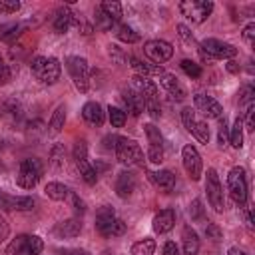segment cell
Wrapping results in <instances>:
<instances>
[{"label":"cell","instance_id":"obj_1","mask_svg":"<svg viewBox=\"0 0 255 255\" xmlns=\"http://www.w3.org/2000/svg\"><path fill=\"white\" fill-rule=\"evenodd\" d=\"M133 90L143 98L145 110L149 112V116L155 120L161 114V106H159V94H157V86L149 80V78H141L135 76L133 78Z\"/></svg>","mask_w":255,"mask_h":255},{"label":"cell","instance_id":"obj_2","mask_svg":"<svg viewBox=\"0 0 255 255\" xmlns=\"http://www.w3.org/2000/svg\"><path fill=\"white\" fill-rule=\"evenodd\" d=\"M199 56L203 62H213V60H229V58H235L237 56V48L227 44V42H221V40H215V38H207L199 44Z\"/></svg>","mask_w":255,"mask_h":255},{"label":"cell","instance_id":"obj_3","mask_svg":"<svg viewBox=\"0 0 255 255\" xmlns=\"http://www.w3.org/2000/svg\"><path fill=\"white\" fill-rule=\"evenodd\" d=\"M30 68H32V74H34L40 82H44V84H54V82H58L60 72H62L60 62H58L56 58H46V56H36V58L32 60Z\"/></svg>","mask_w":255,"mask_h":255},{"label":"cell","instance_id":"obj_4","mask_svg":"<svg viewBox=\"0 0 255 255\" xmlns=\"http://www.w3.org/2000/svg\"><path fill=\"white\" fill-rule=\"evenodd\" d=\"M42 163L40 159L36 157H26L20 161V169H18V175H16V183L22 187V189H32L36 187V183L40 181L42 177Z\"/></svg>","mask_w":255,"mask_h":255},{"label":"cell","instance_id":"obj_5","mask_svg":"<svg viewBox=\"0 0 255 255\" xmlns=\"http://www.w3.org/2000/svg\"><path fill=\"white\" fill-rule=\"evenodd\" d=\"M114 151H116L118 161L124 165H137L143 161V151H141L139 143L129 137H118Z\"/></svg>","mask_w":255,"mask_h":255},{"label":"cell","instance_id":"obj_6","mask_svg":"<svg viewBox=\"0 0 255 255\" xmlns=\"http://www.w3.org/2000/svg\"><path fill=\"white\" fill-rule=\"evenodd\" d=\"M227 189L231 199L239 205L245 207L247 203V177H245V169L243 167H231L229 175H227Z\"/></svg>","mask_w":255,"mask_h":255},{"label":"cell","instance_id":"obj_7","mask_svg":"<svg viewBox=\"0 0 255 255\" xmlns=\"http://www.w3.org/2000/svg\"><path fill=\"white\" fill-rule=\"evenodd\" d=\"M44 243L38 235H18L6 247V255H40Z\"/></svg>","mask_w":255,"mask_h":255},{"label":"cell","instance_id":"obj_8","mask_svg":"<svg viewBox=\"0 0 255 255\" xmlns=\"http://www.w3.org/2000/svg\"><path fill=\"white\" fill-rule=\"evenodd\" d=\"M66 68L70 72V78L74 82V86L80 90V92H88L90 88V68H88V62L80 56H70L66 58Z\"/></svg>","mask_w":255,"mask_h":255},{"label":"cell","instance_id":"obj_9","mask_svg":"<svg viewBox=\"0 0 255 255\" xmlns=\"http://www.w3.org/2000/svg\"><path fill=\"white\" fill-rule=\"evenodd\" d=\"M179 10L193 24H201L209 18V14L213 10V2L211 0H183V2H179Z\"/></svg>","mask_w":255,"mask_h":255},{"label":"cell","instance_id":"obj_10","mask_svg":"<svg viewBox=\"0 0 255 255\" xmlns=\"http://www.w3.org/2000/svg\"><path fill=\"white\" fill-rule=\"evenodd\" d=\"M181 122H183L185 129H187L197 141H201V143H207V141H209V128H207V124L201 122V120H197V118H195V112H193L191 108H183V110H181Z\"/></svg>","mask_w":255,"mask_h":255},{"label":"cell","instance_id":"obj_11","mask_svg":"<svg viewBox=\"0 0 255 255\" xmlns=\"http://www.w3.org/2000/svg\"><path fill=\"white\" fill-rule=\"evenodd\" d=\"M205 191H207V199L211 203V207L221 213L225 203H223V187L219 183V177H217V171L215 169H207V177H205Z\"/></svg>","mask_w":255,"mask_h":255},{"label":"cell","instance_id":"obj_12","mask_svg":"<svg viewBox=\"0 0 255 255\" xmlns=\"http://www.w3.org/2000/svg\"><path fill=\"white\" fill-rule=\"evenodd\" d=\"M143 128H145V135H147V143H149L147 159L151 163H161L163 161V137L159 133V128H155L153 124H147Z\"/></svg>","mask_w":255,"mask_h":255},{"label":"cell","instance_id":"obj_13","mask_svg":"<svg viewBox=\"0 0 255 255\" xmlns=\"http://www.w3.org/2000/svg\"><path fill=\"white\" fill-rule=\"evenodd\" d=\"M143 52H145V56H147L151 62H155L157 66L163 64V62H167V60L173 56V48H171V44L165 42V40H149V42H145Z\"/></svg>","mask_w":255,"mask_h":255},{"label":"cell","instance_id":"obj_14","mask_svg":"<svg viewBox=\"0 0 255 255\" xmlns=\"http://www.w3.org/2000/svg\"><path fill=\"white\" fill-rule=\"evenodd\" d=\"M181 161H183V167H185L187 175H189L193 181H197V179L201 177V167H203V163H201L199 151H197L191 143L183 145V149H181Z\"/></svg>","mask_w":255,"mask_h":255},{"label":"cell","instance_id":"obj_15","mask_svg":"<svg viewBox=\"0 0 255 255\" xmlns=\"http://www.w3.org/2000/svg\"><path fill=\"white\" fill-rule=\"evenodd\" d=\"M34 207L32 197H22V195H8L0 191V209L2 211H30Z\"/></svg>","mask_w":255,"mask_h":255},{"label":"cell","instance_id":"obj_16","mask_svg":"<svg viewBox=\"0 0 255 255\" xmlns=\"http://www.w3.org/2000/svg\"><path fill=\"white\" fill-rule=\"evenodd\" d=\"M116 219H118V217H116V211H114L110 205L100 207L98 213H96V229H98V233L104 235V237H110L112 225H114Z\"/></svg>","mask_w":255,"mask_h":255},{"label":"cell","instance_id":"obj_17","mask_svg":"<svg viewBox=\"0 0 255 255\" xmlns=\"http://www.w3.org/2000/svg\"><path fill=\"white\" fill-rule=\"evenodd\" d=\"M193 102H195V108H199L207 118H217V120H219L221 114H223L221 104H219L217 100L205 96V94H195V96H193Z\"/></svg>","mask_w":255,"mask_h":255},{"label":"cell","instance_id":"obj_18","mask_svg":"<svg viewBox=\"0 0 255 255\" xmlns=\"http://www.w3.org/2000/svg\"><path fill=\"white\" fill-rule=\"evenodd\" d=\"M151 225H153V231L159 233V235L171 231L173 225H175V211L173 209H161L159 213H155Z\"/></svg>","mask_w":255,"mask_h":255},{"label":"cell","instance_id":"obj_19","mask_svg":"<svg viewBox=\"0 0 255 255\" xmlns=\"http://www.w3.org/2000/svg\"><path fill=\"white\" fill-rule=\"evenodd\" d=\"M122 100H124V104H126V110L133 116V118H137V116H141V112L145 110V104H143V98L135 92V90H126L124 94H122Z\"/></svg>","mask_w":255,"mask_h":255},{"label":"cell","instance_id":"obj_20","mask_svg":"<svg viewBox=\"0 0 255 255\" xmlns=\"http://www.w3.org/2000/svg\"><path fill=\"white\" fill-rule=\"evenodd\" d=\"M74 24H78V28H80V22H76V14L68 6H64V8H60L56 12V20H54L56 32H68Z\"/></svg>","mask_w":255,"mask_h":255},{"label":"cell","instance_id":"obj_21","mask_svg":"<svg viewBox=\"0 0 255 255\" xmlns=\"http://www.w3.org/2000/svg\"><path fill=\"white\" fill-rule=\"evenodd\" d=\"M159 82H161V86L175 98V100H183L185 96H187V92H185V88L179 84V80L173 76V74H167V72H163L161 76H159Z\"/></svg>","mask_w":255,"mask_h":255},{"label":"cell","instance_id":"obj_22","mask_svg":"<svg viewBox=\"0 0 255 255\" xmlns=\"http://www.w3.org/2000/svg\"><path fill=\"white\" fill-rule=\"evenodd\" d=\"M133 189H135V177H133V173L131 171H122L118 175V179H116V193L122 199H126V197L131 195Z\"/></svg>","mask_w":255,"mask_h":255},{"label":"cell","instance_id":"obj_23","mask_svg":"<svg viewBox=\"0 0 255 255\" xmlns=\"http://www.w3.org/2000/svg\"><path fill=\"white\" fill-rule=\"evenodd\" d=\"M54 231H56V235H58V237L72 239V237H78V235H80V231H82V223H80V219H78V217H70V219H66V221L58 223Z\"/></svg>","mask_w":255,"mask_h":255},{"label":"cell","instance_id":"obj_24","mask_svg":"<svg viewBox=\"0 0 255 255\" xmlns=\"http://www.w3.org/2000/svg\"><path fill=\"white\" fill-rule=\"evenodd\" d=\"M82 118H84L90 126H102V122H104L102 106H100L98 102H88V104L82 108Z\"/></svg>","mask_w":255,"mask_h":255},{"label":"cell","instance_id":"obj_25","mask_svg":"<svg viewBox=\"0 0 255 255\" xmlns=\"http://www.w3.org/2000/svg\"><path fill=\"white\" fill-rule=\"evenodd\" d=\"M131 62V68L137 72V76L141 78H147V76H161L163 74V68L157 66V64H147V62H141L139 58H129Z\"/></svg>","mask_w":255,"mask_h":255},{"label":"cell","instance_id":"obj_26","mask_svg":"<svg viewBox=\"0 0 255 255\" xmlns=\"http://www.w3.org/2000/svg\"><path fill=\"white\" fill-rule=\"evenodd\" d=\"M181 239H183V255H197V251H199V237H197V233L191 227H183Z\"/></svg>","mask_w":255,"mask_h":255},{"label":"cell","instance_id":"obj_27","mask_svg":"<svg viewBox=\"0 0 255 255\" xmlns=\"http://www.w3.org/2000/svg\"><path fill=\"white\" fill-rule=\"evenodd\" d=\"M151 179H153V183H155L159 189H163V191H171V189L175 187V175H173L169 169H161V171L151 173Z\"/></svg>","mask_w":255,"mask_h":255},{"label":"cell","instance_id":"obj_28","mask_svg":"<svg viewBox=\"0 0 255 255\" xmlns=\"http://www.w3.org/2000/svg\"><path fill=\"white\" fill-rule=\"evenodd\" d=\"M44 191H46V195H48L50 199H54V201H62V199H66L68 193H70V189H68L64 183H58V181H50V183L44 187Z\"/></svg>","mask_w":255,"mask_h":255},{"label":"cell","instance_id":"obj_29","mask_svg":"<svg viewBox=\"0 0 255 255\" xmlns=\"http://www.w3.org/2000/svg\"><path fill=\"white\" fill-rule=\"evenodd\" d=\"M64 124H66V108H64V106H58V108L54 110L52 118H50L48 128H50L52 133H58V131H62Z\"/></svg>","mask_w":255,"mask_h":255},{"label":"cell","instance_id":"obj_30","mask_svg":"<svg viewBox=\"0 0 255 255\" xmlns=\"http://www.w3.org/2000/svg\"><path fill=\"white\" fill-rule=\"evenodd\" d=\"M229 143H231L235 149H239V147L243 145V120H241V118H237V120L233 122V128L229 129Z\"/></svg>","mask_w":255,"mask_h":255},{"label":"cell","instance_id":"obj_31","mask_svg":"<svg viewBox=\"0 0 255 255\" xmlns=\"http://www.w3.org/2000/svg\"><path fill=\"white\" fill-rule=\"evenodd\" d=\"M100 10H102L108 18H112L114 22H118V20L122 18V4H120V2L106 0V2H102V4H100Z\"/></svg>","mask_w":255,"mask_h":255},{"label":"cell","instance_id":"obj_32","mask_svg":"<svg viewBox=\"0 0 255 255\" xmlns=\"http://www.w3.org/2000/svg\"><path fill=\"white\" fill-rule=\"evenodd\" d=\"M116 36H118L122 42H126V44H135V42L139 40V34H137L133 28L126 26V24H120V26L116 28Z\"/></svg>","mask_w":255,"mask_h":255},{"label":"cell","instance_id":"obj_33","mask_svg":"<svg viewBox=\"0 0 255 255\" xmlns=\"http://www.w3.org/2000/svg\"><path fill=\"white\" fill-rule=\"evenodd\" d=\"M78 169H80V175H82V179H84L86 183L94 185V183L98 181V173H96V169H94V167L88 163V159L78 161Z\"/></svg>","mask_w":255,"mask_h":255},{"label":"cell","instance_id":"obj_34","mask_svg":"<svg viewBox=\"0 0 255 255\" xmlns=\"http://www.w3.org/2000/svg\"><path fill=\"white\" fill-rule=\"evenodd\" d=\"M153 251H155L153 239H141V241L133 243V247H131V255H153Z\"/></svg>","mask_w":255,"mask_h":255},{"label":"cell","instance_id":"obj_35","mask_svg":"<svg viewBox=\"0 0 255 255\" xmlns=\"http://www.w3.org/2000/svg\"><path fill=\"white\" fill-rule=\"evenodd\" d=\"M108 116H110V124H112V128H122V126L126 124V112L120 110V108L110 106V108H108Z\"/></svg>","mask_w":255,"mask_h":255},{"label":"cell","instance_id":"obj_36","mask_svg":"<svg viewBox=\"0 0 255 255\" xmlns=\"http://www.w3.org/2000/svg\"><path fill=\"white\" fill-rule=\"evenodd\" d=\"M181 70L189 76V78H199L201 76V68H199V64H195L193 60H181Z\"/></svg>","mask_w":255,"mask_h":255},{"label":"cell","instance_id":"obj_37","mask_svg":"<svg viewBox=\"0 0 255 255\" xmlns=\"http://www.w3.org/2000/svg\"><path fill=\"white\" fill-rule=\"evenodd\" d=\"M50 163H52L56 169L64 167V147H62V145H54V147H52V151H50Z\"/></svg>","mask_w":255,"mask_h":255},{"label":"cell","instance_id":"obj_38","mask_svg":"<svg viewBox=\"0 0 255 255\" xmlns=\"http://www.w3.org/2000/svg\"><path fill=\"white\" fill-rule=\"evenodd\" d=\"M74 159H76V163L88 159V145H86L84 139L76 141V145H74Z\"/></svg>","mask_w":255,"mask_h":255},{"label":"cell","instance_id":"obj_39","mask_svg":"<svg viewBox=\"0 0 255 255\" xmlns=\"http://www.w3.org/2000/svg\"><path fill=\"white\" fill-rule=\"evenodd\" d=\"M22 30H24V24H12V28L4 34V42H8V44H12L14 40H18L20 38V34H22Z\"/></svg>","mask_w":255,"mask_h":255},{"label":"cell","instance_id":"obj_40","mask_svg":"<svg viewBox=\"0 0 255 255\" xmlns=\"http://www.w3.org/2000/svg\"><path fill=\"white\" fill-rule=\"evenodd\" d=\"M22 8V4L18 0H0V12L4 14H14Z\"/></svg>","mask_w":255,"mask_h":255},{"label":"cell","instance_id":"obj_41","mask_svg":"<svg viewBox=\"0 0 255 255\" xmlns=\"http://www.w3.org/2000/svg\"><path fill=\"white\" fill-rule=\"evenodd\" d=\"M96 24H98L102 30H110V28H112L116 22H114L112 18H108V16H106V14H104V12L98 8V10H96Z\"/></svg>","mask_w":255,"mask_h":255},{"label":"cell","instance_id":"obj_42","mask_svg":"<svg viewBox=\"0 0 255 255\" xmlns=\"http://www.w3.org/2000/svg\"><path fill=\"white\" fill-rule=\"evenodd\" d=\"M245 128L249 131L255 129V106L253 104H247V110H245Z\"/></svg>","mask_w":255,"mask_h":255},{"label":"cell","instance_id":"obj_43","mask_svg":"<svg viewBox=\"0 0 255 255\" xmlns=\"http://www.w3.org/2000/svg\"><path fill=\"white\" fill-rule=\"evenodd\" d=\"M253 96H255L253 86H243L239 92V102L241 104H253Z\"/></svg>","mask_w":255,"mask_h":255},{"label":"cell","instance_id":"obj_44","mask_svg":"<svg viewBox=\"0 0 255 255\" xmlns=\"http://www.w3.org/2000/svg\"><path fill=\"white\" fill-rule=\"evenodd\" d=\"M189 215L191 219H203V207H201V199H193L189 205Z\"/></svg>","mask_w":255,"mask_h":255},{"label":"cell","instance_id":"obj_45","mask_svg":"<svg viewBox=\"0 0 255 255\" xmlns=\"http://www.w3.org/2000/svg\"><path fill=\"white\" fill-rule=\"evenodd\" d=\"M126 229H128V225L118 217L116 221H114V225H112V233H110V237H118V235H124L126 233Z\"/></svg>","mask_w":255,"mask_h":255},{"label":"cell","instance_id":"obj_46","mask_svg":"<svg viewBox=\"0 0 255 255\" xmlns=\"http://www.w3.org/2000/svg\"><path fill=\"white\" fill-rule=\"evenodd\" d=\"M217 135H219V143H221V145L229 139V128H227L225 118H223V120H221V124H219V133H217Z\"/></svg>","mask_w":255,"mask_h":255},{"label":"cell","instance_id":"obj_47","mask_svg":"<svg viewBox=\"0 0 255 255\" xmlns=\"http://www.w3.org/2000/svg\"><path fill=\"white\" fill-rule=\"evenodd\" d=\"M68 195H70V199H72V205H74L76 213H84V211H86V203H84L76 193H68Z\"/></svg>","mask_w":255,"mask_h":255},{"label":"cell","instance_id":"obj_48","mask_svg":"<svg viewBox=\"0 0 255 255\" xmlns=\"http://www.w3.org/2000/svg\"><path fill=\"white\" fill-rule=\"evenodd\" d=\"M205 235L211 237V239H221V229H219L215 223H207V227H205Z\"/></svg>","mask_w":255,"mask_h":255},{"label":"cell","instance_id":"obj_49","mask_svg":"<svg viewBox=\"0 0 255 255\" xmlns=\"http://www.w3.org/2000/svg\"><path fill=\"white\" fill-rule=\"evenodd\" d=\"M10 78H12V72H10L8 64L2 62V64H0V86H2V84H8Z\"/></svg>","mask_w":255,"mask_h":255},{"label":"cell","instance_id":"obj_50","mask_svg":"<svg viewBox=\"0 0 255 255\" xmlns=\"http://www.w3.org/2000/svg\"><path fill=\"white\" fill-rule=\"evenodd\" d=\"M177 34L187 42V44H191L193 42V34L189 32V28L187 26H183V24H177Z\"/></svg>","mask_w":255,"mask_h":255},{"label":"cell","instance_id":"obj_51","mask_svg":"<svg viewBox=\"0 0 255 255\" xmlns=\"http://www.w3.org/2000/svg\"><path fill=\"white\" fill-rule=\"evenodd\" d=\"M161 253H163V255H179V247H177L173 241H165Z\"/></svg>","mask_w":255,"mask_h":255},{"label":"cell","instance_id":"obj_52","mask_svg":"<svg viewBox=\"0 0 255 255\" xmlns=\"http://www.w3.org/2000/svg\"><path fill=\"white\" fill-rule=\"evenodd\" d=\"M243 38H245L249 44L255 40V24H253V22H251V24H247V26L243 28Z\"/></svg>","mask_w":255,"mask_h":255},{"label":"cell","instance_id":"obj_53","mask_svg":"<svg viewBox=\"0 0 255 255\" xmlns=\"http://www.w3.org/2000/svg\"><path fill=\"white\" fill-rule=\"evenodd\" d=\"M8 231H10V229H8V223H6V219L0 215V243L8 237Z\"/></svg>","mask_w":255,"mask_h":255},{"label":"cell","instance_id":"obj_54","mask_svg":"<svg viewBox=\"0 0 255 255\" xmlns=\"http://www.w3.org/2000/svg\"><path fill=\"white\" fill-rule=\"evenodd\" d=\"M116 141H118L116 135H108V137H104V145H106L108 149H114V147H116Z\"/></svg>","mask_w":255,"mask_h":255},{"label":"cell","instance_id":"obj_55","mask_svg":"<svg viewBox=\"0 0 255 255\" xmlns=\"http://www.w3.org/2000/svg\"><path fill=\"white\" fill-rule=\"evenodd\" d=\"M60 255H90V253L84 249H70V251H62Z\"/></svg>","mask_w":255,"mask_h":255},{"label":"cell","instance_id":"obj_56","mask_svg":"<svg viewBox=\"0 0 255 255\" xmlns=\"http://www.w3.org/2000/svg\"><path fill=\"white\" fill-rule=\"evenodd\" d=\"M227 72H231V74H237V72H239V66H237V62H227Z\"/></svg>","mask_w":255,"mask_h":255},{"label":"cell","instance_id":"obj_57","mask_svg":"<svg viewBox=\"0 0 255 255\" xmlns=\"http://www.w3.org/2000/svg\"><path fill=\"white\" fill-rule=\"evenodd\" d=\"M12 28V24H0V38H4V34Z\"/></svg>","mask_w":255,"mask_h":255},{"label":"cell","instance_id":"obj_58","mask_svg":"<svg viewBox=\"0 0 255 255\" xmlns=\"http://www.w3.org/2000/svg\"><path fill=\"white\" fill-rule=\"evenodd\" d=\"M227 255H245L241 249H237V247H229V251H227Z\"/></svg>","mask_w":255,"mask_h":255},{"label":"cell","instance_id":"obj_59","mask_svg":"<svg viewBox=\"0 0 255 255\" xmlns=\"http://www.w3.org/2000/svg\"><path fill=\"white\" fill-rule=\"evenodd\" d=\"M2 62H4V60H2V56H0V64H2Z\"/></svg>","mask_w":255,"mask_h":255},{"label":"cell","instance_id":"obj_60","mask_svg":"<svg viewBox=\"0 0 255 255\" xmlns=\"http://www.w3.org/2000/svg\"><path fill=\"white\" fill-rule=\"evenodd\" d=\"M0 149H2V141H0Z\"/></svg>","mask_w":255,"mask_h":255}]
</instances>
